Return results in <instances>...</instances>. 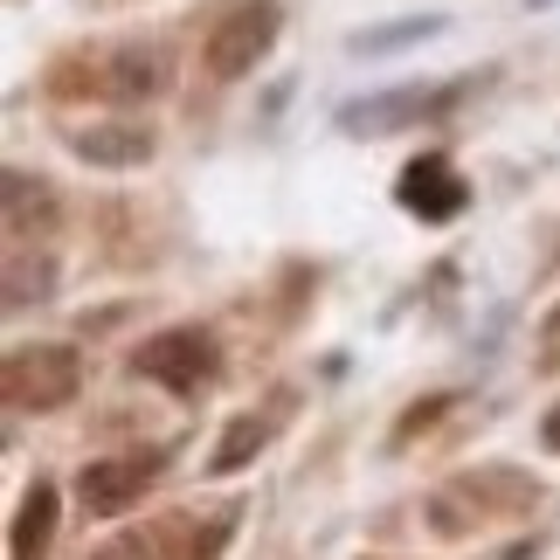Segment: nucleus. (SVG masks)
Returning a JSON list of instances; mask_svg holds the SVG:
<instances>
[{
	"mask_svg": "<svg viewBox=\"0 0 560 560\" xmlns=\"http://www.w3.org/2000/svg\"><path fill=\"white\" fill-rule=\"evenodd\" d=\"M0 387H8L14 408H62L83 387V360L62 339H35V347H14L0 360Z\"/></svg>",
	"mask_w": 560,
	"mask_h": 560,
	"instance_id": "nucleus-1",
	"label": "nucleus"
},
{
	"mask_svg": "<svg viewBox=\"0 0 560 560\" xmlns=\"http://www.w3.org/2000/svg\"><path fill=\"white\" fill-rule=\"evenodd\" d=\"M277 28H284V8L277 0H243V8H229L222 21H214V35H208V77H249L256 62H264L277 49Z\"/></svg>",
	"mask_w": 560,
	"mask_h": 560,
	"instance_id": "nucleus-2",
	"label": "nucleus"
},
{
	"mask_svg": "<svg viewBox=\"0 0 560 560\" xmlns=\"http://www.w3.org/2000/svg\"><path fill=\"white\" fill-rule=\"evenodd\" d=\"M132 374L174 387V395H194V387L214 374V339H208L201 326H174V332L145 339V347L132 353Z\"/></svg>",
	"mask_w": 560,
	"mask_h": 560,
	"instance_id": "nucleus-3",
	"label": "nucleus"
},
{
	"mask_svg": "<svg viewBox=\"0 0 560 560\" xmlns=\"http://www.w3.org/2000/svg\"><path fill=\"white\" fill-rule=\"evenodd\" d=\"M153 478H160V457H145V450H139V457H97L77 478V499H83V512L112 520V512H132Z\"/></svg>",
	"mask_w": 560,
	"mask_h": 560,
	"instance_id": "nucleus-4",
	"label": "nucleus"
},
{
	"mask_svg": "<svg viewBox=\"0 0 560 560\" xmlns=\"http://www.w3.org/2000/svg\"><path fill=\"white\" fill-rule=\"evenodd\" d=\"M401 208L408 214H422V222H450L464 201H470V187L457 180V166L450 160H436V153H422V160H408L401 166Z\"/></svg>",
	"mask_w": 560,
	"mask_h": 560,
	"instance_id": "nucleus-5",
	"label": "nucleus"
},
{
	"mask_svg": "<svg viewBox=\"0 0 560 560\" xmlns=\"http://www.w3.org/2000/svg\"><path fill=\"white\" fill-rule=\"evenodd\" d=\"M70 153L91 160V166H145V160H153V125H139V118L77 125V132H70Z\"/></svg>",
	"mask_w": 560,
	"mask_h": 560,
	"instance_id": "nucleus-6",
	"label": "nucleus"
},
{
	"mask_svg": "<svg viewBox=\"0 0 560 560\" xmlns=\"http://www.w3.org/2000/svg\"><path fill=\"white\" fill-rule=\"evenodd\" d=\"M457 104V91H395V97H360L339 112V125L347 132H401V125H422Z\"/></svg>",
	"mask_w": 560,
	"mask_h": 560,
	"instance_id": "nucleus-7",
	"label": "nucleus"
},
{
	"mask_svg": "<svg viewBox=\"0 0 560 560\" xmlns=\"http://www.w3.org/2000/svg\"><path fill=\"white\" fill-rule=\"evenodd\" d=\"M97 91H104V97H125V104L160 97V91H166V56L145 49V42H132V49H118V56H104Z\"/></svg>",
	"mask_w": 560,
	"mask_h": 560,
	"instance_id": "nucleus-8",
	"label": "nucleus"
},
{
	"mask_svg": "<svg viewBox=\"0 0 560 560\" xmlns=\"http://www.w3.org/2000/svg\"><path fill=\"white\" fill-rule=\"evenodd\" d=\"M56 540V485H28V499L14 512V533H8V560H42Z\"/></svg>",
	"mask_w": 560,
	"mask_h": 560,
	"instance_id": "nucleus-9",
	"label": "nucleus"
},
{
	"mask_svg": "<svg viewBox=\"0 0 560 560\" xmlns=\"http://www.w3.org/2000/svg\"><path fill=\"white\" fill-rule=\"evenodd\" d=\"M0 194H8V235H42V229L56 222V194L42 187L35 174H21V166H8Z\"/></svg>",
	"mask_w": 560,
	"mask_h": 560,
	"instance_id": "nucleus-10",
	"label": "nucleus"
},
{
	"mask_svg": "<svg viewBox=\"0 0 560 560\" xmlns=\"http://www.w3.org/2000/svg\"><path fill=\"white\" fill-rule=\"evenodd\" d=\"M264 443H270V422H256V416H235V422L222 429V443H214V457H208V464L229 478V470H243V464H249Z\"/></svg>",
	"mask_w": 560,
	"mask_h": 560,
	"instance_id": "nucleus-11",
	"label": "nucleus"
},
{
	"mask_svg": "<svg viewBox=\"0 0 560 560\" xmlns=\"http://www.w3.org/2000/svg\"><path fill=\"white\" fill-rule=\"evenodd\" d=\"M42 284H49V270H35V277H28V256H14V264H8V305H28V298H49Z\"/></svg>",
	"mask_w": 560,
	"mask_h": 560,
	"instance_id": "nucleus-12",
	"label": "nucleus"
},
{
	"mask_svg": "<svg viewBox=\"0 0 560 560\" xmlns=\"http://www.w3.org/2000/svg\"><path fill=\"white\" fill-rule=\"evenodd\" d=\"M540 368L560 374V305L547 312V326H540Z\"/></svg>",
	"mask_w": 560,
	"mask_h": 560,
	"instance_id": "nucleus-13",
	"label": "nucleus"
},
{
	"mask_svg": "<svg viewBox=\"0 0 560 560\" xmlns=\"http://www.w3.org/2000/svg\"><path fill=\"white\" fill-rule=\"evenodd\" d=\"M97 560H160V553H153V540H112Z\"/></svg>",
	"mask_w": 560,
	"mask_h": 560,
	"instance_id": "nucleus-14",
	"label": "nucleus"
},
{
	"mask_svg": "<svg viewBox=\"0 0 560 560\" xmlns=\"http://www.w3.org/2000/svg\"><path fill=\"white\" fill-rule=\"evenodd\" d=\"M540 436H547V450H560V401L547 408V422H540Z\"/></svg>",
	"mask_w": 560,
	"mask_h": 560,
	"instance_id": "nucleus-15",
	"label": "nucleus"
}]
</instances>
